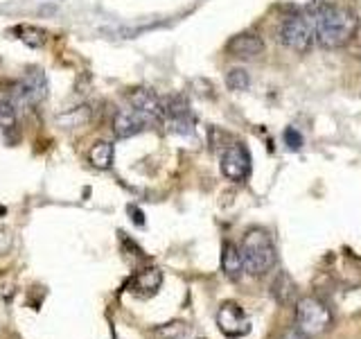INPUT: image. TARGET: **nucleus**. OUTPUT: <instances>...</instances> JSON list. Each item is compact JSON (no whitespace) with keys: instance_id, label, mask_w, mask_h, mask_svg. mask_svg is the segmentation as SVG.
I'll return each mask as SVG.
<instances>
[{"instance_id":"nucleus-12","label":"nucleus","mask_w":361,"mask_h":339,"mask_svg":"<svg viewBox=\"0 0 361 339\" xmlns=\"http://www.w3.org/2000/svg\"><path fill=\"white\" fill-rule=\"evenodd\" d=\"M161 285H163V271L158 267H147L138 271V276L133 278L131 290L138 294V297L147 299V297H154V294L161 290Z\"/></svg>"},{"instance_id":"nucleus-4","label":"nucleus","mask_w":361,"mask_h":339,"mask_svg":"<svg viewBox=\"0 0 361 339\" xmlns=\"http://www.w3.org/2000/svg\"><path fill=\"white\" fill-rule=\"evenodd\" d=\"M278 39L285 48L293 52H307L314 43V25L312 16L293 14L289 18L282 20V25L278 30Z\"/></svg>"},{"instance_id":"nucleus-23","label":"nucleus","mask_w":361,"mask_h":339,"mask_svg":"<svg viewBox=\"0 0 361 339\" xmlns=\"http://www.w3.org/2000/svg\"><path fill=\"white\" fill-rule=\"evenodd\" d=\"M282 339H310V337H307V335H302V333L298 331V333H287Z\"/></svg>"},{"instance_id":"nucleus-24","label":"nucleus","mask_w":361,"mask_h":339,"mask_svg":"<svg viewBox=\"0 0 361 339\" xmlns=\"http://www.w3.org/2000/svg\"><path fill=\"white\" fill-rule=\"evenodd\" d=\"M355 37H357V39L361 41V23H359V28H357V34H355Z\"/></svg>"},{"instance_id":"nucleus-18","label":"nucleus","mask_w":361,"mask_h":339,"mask_svg":"<svg viewBox=\"0 0 361 339\" xmlns=\"http://www.w3.org/2000/svg\"><path fill=\"white\" fill-rule=\"evenodd\" d=\"M226 86L235 93H242L248 86H251V75H248L246 68H231L228 73H226Z\"/></svg>"},{"instance_id":"nucleus-7","label":"nucleus","mask_w":361,"mask_h":339,"mask_svg":"<svg viewBox=\"0 0 361 339\" xmlns=\"http://www.w3.org/2000/svg\"><path fill=\"white\" fill-rule=\"evenodd\" d=\"M221 174L228 181H235V184H242L251 174V154L242 143H233L224 150Z\"/></svg>"},{"instance_id":"nucleus-11","label":"nucleus","mask_w":361,"mask_h":339,"mask_svg":"<svg viewBox=\"0 0 361 339\" xmlns=\"http://www.w3.org/2000/svg\"><path fill=\"white\" fill-rule=\"evenodd\" d=\"M111 129L116 133V138H131V136H138L145 129V120L131 111H116V116L111 120Z\"/></svg>"},{"instance_id":"nucleus-3","label":"nucleus","mask_w":361,"mask_h":339,"mask_svg":"<svg viewBox=\"0 0 361 339\" xmlns=\"http://www.w3.org/2000/svg\"><path fill=\"white\" fill-rule=\"evenodd\" d=\"M296 323L302 335H321L332 326V312L321 299L305 297L296 303Z\"/></svg>"},{"instance_id":"nucleus-9","label":"nucleus","mask_w":361,"mask_h":339,"mask_svg":"<svg viewBox=\"0 0 361 339\" xmlns=\"http://www.w3.org/2000/svg\"><path fill=\"white\" fill-rule=\"evenodd\" d=\"M226 52L235 59H255L264 52V41L253 32H242L226 43Z\"/></svg>"},{"instance_id":"nucleus-15","label":"nucleus","mask_w":361,"mask_h":339,"mask_svg":"<svg viewBox=\"0 0 361 339\" xmlns=\"http://www.w3.org/2000/svg\"><path fill=\"white\" fill-rule=\"evenodd\" d=\"M90 118H93V109H90V105H79L75 109H68L66 113H59V116H56V122H59V127H63V129H75V127H84V124H88Z\"/></svg>"},{"instance_id":"nucleus-13","label":"nucleus","mask_w":361,"mask_h":339,"mask_svg":"<svg viewBox=\"0 0 361 339\" xmlns=\"http://www.w3.org/2000/svg\"><path fill=\"white\" fill-rule=\"evenodd\" d=\"M221 269L231 280H240L244 274L242 254L233 242H224V246H221Z\"/></svg>"},{"instance_id":"nucleus-21","label":"nucleus","mask_w":361,"mask_h":339,"mask_svg":"<svg viewBox=\"0 0 361 339\" xmlns=\"http://www.w3.org/2000/svg\"><path fill=\"white\" fill-rule=\"evenodd\" d=\"M9 246H11V237L7 231H0V256L7 254L9 251Z\"/></svg>"},{"instance_id":"nucleus-16","label":"nucleus","mask_w":361,"mask_h":339,"mask_svg":"<svg viewBox=\"0 0 361 339\" xmlns=\"http://www.w3.org/2000/svg\"><path fill=\"white\" fill-rule=\"evenodd\" d=\"M113 158H116V150L109 141H97L90 145L88 150V163L97 167V170H109L113 165Z\"/></svg>"},{"instance_id":"nucleus-2","label":"nucleus","mask_w":361,"mask_h":339,"mask_svg":"<svg viewBox=\"0 0 361 339\" xmlns=\"http://www.w3.org/2000/svg\"><path fill=\"white\" fill-rule=\"evenodd\" d=\"M240 254H242L244 271H248L251 276L267 274L278 260L274 240H271V235L264 229H248L242 240Z\"/></svg>"},{"instance_id":"nucleus-22","label":"nucleus","mask_w":361,"mask_h":339,"mask_svg":"<svg viewBox=\"0 0 361 339\" xmlns=\"http://www.w3.org/2000/svg\"><path fill=\"white\" fill-rule=\"evenodd\" d=\"M129 210H131V215H133V218H131V220H133V224L145 226V215H142V210H140V208H135V206H131Z\"/></svg>"},{"instance_id":"nucleus-17","label":"nucleus","mask_w":361,"mask_h":339,"mask_svg":"<svg viewBox=\"0 0 361 339\" xmlns=\"http://www.w3.org/2000/svg\"><path fill=\"white\" fill-rule=\"evenodd\" d=\"M18 34H20V41L30 45V48H43L45 43H48V32L43 28H37V25H27V28H18Z\"/></svg>"},{"instance_id":"nucleus-5","label":"nucleus","mask_w":361,"mask_h":339,"mask_svg":"<svg viewBox=\"0 0 361 339\" xmlns=\"http://www.w3.org/2000/svg\"><path fill=\"white\" fill-rule=\"evenodd\" d=\"M163 113L169 124V131L174 133H192L195 131V118H192L190 102L183 93H174L163 97Z\"/></svg>"},{"instance_id":"nucleus-8","label":"nucleus","mask_w":361,"mask_h":339,"mask_svg":"<svg viewBox=\"0 0 361 339\" xmlns=\"http://www.w3.org/2000/svg\"><path fill=\"white\" fill-rule=\"evenodd\" d=\"M217 326H219V331L231 339L244 337L251 333V321H248L242 305L235 301H226L217 310Z\"/></svg>"},{"instance_id":"nucleus-1","label":"nucleus","mask_w":361,"mask_h":339,"mask_svg":"<svg viewBox=\"0 0 361 339\" xmlns=\"http://www.w3.org/2000/svg\"><path fill=\"white\" fill-rule=\"evenodd\" d=\"M310 16L314 25V39L327 50H336L345 45L359 28V18L353 9L332 3L312 5Z\"/></svg>"},{"instance_id":"nucleus-20","label":"nucleus","mask_w":361,"mask_h":339,"mask_svg":"<svg viewBox=\"0 0 361 339\" xmlns=\"http://www.w3.org/2000/svg\"><path fill=\"white\" fill-rule=\"evenodd\" d=\"M285 143H287L289 150L298 152L300 147H302V133L298 129H293V127H287L285 129Z\"/></svg>"},{"instance_id":"nucleus-10","label":"nucleus","mask_w":361,"mask_h":339,"mask_svg":"<svg viewBox=\"0 0 361 339\" xmlns=\"http://www.w3.org/2000/svg\"><path fill=\"white\" fill-rule=\"evenodd\" d=\"M23 86V93H25L30 105H41V102L48 97V77H45L43 68L39 66H30L23 79H18Z\"/></svg>"},{"instance_id":"nucleus-19","label":"nucleus","mask_w":361,"mask_h":339,"mask_svg":"<svg viewBox=\"0 0 361 339\" xmlns=\"http://www.w3.org/2000/svg\"><path fill=\"white\" fill-rule=\"evenodd\" d=\"M16 127V109L9 100L0 97V131H9Z\"/></svg>"},{"instance_id":"nucleus-6","label":"nucleus","mask_w":361,"mask_h":339,"mask_svg":"<svg viewBox=\"0 0 361 339\" xmlns=\"http://www.w3.org/2000/svg\"><path fill=\"white\" fill-rule=\"evenodd\" d=\"M127 100L131 109L145 120V124H161L165 120L163 97H158L152 88H145V86L131 88L127 93Z\"/></svg>"},{"instance_id":"nucleus-14","label":"nucleus","mask_w":361,"mask_h":339,"mask_svg":"<svg viewBox=\"0 0 361 339\" xmlns=\"http://www.w3.org/2000/svg\"><path fill=\"white\" fill-rule=\"evenodd\" d=\"M271 294H274V299L280 305H289V303L296 301L298 287H296V282H293V278L289 274L280 271V274L276 276V280L271 282Z\"/></svg>"}]
</instances>
